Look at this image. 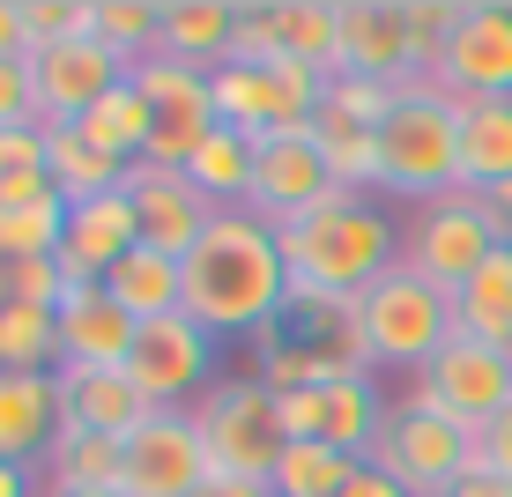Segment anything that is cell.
Instances as JSON below:
<instances>
[{
	"label": "cell",
	"instance_id": "cell-1",
	"mask_svg": "<svg viewBox=\"0 0 512 497\" xmlns=\"http://www.w3.org/2000/svg\"><path fill=\"white\" fill-rule=\"evenodd\" d=\"M179 268H186V319L208 334H260L290 305L282 238L260 216H245V208H223Z\"/></svg>",
	"mask_w": 512,
	"mask_h": 497
},
{
	"label": "cell",
	"instance_id": "cell-2",
	"mask_svg": "<svg viewBox=\"0 0 512 497\" xmlns=\"http://www.w3.org/2000/svg\"><path fill=\"white\" fill-rule=\"evenodd\" d=\"M275 238H282V260H290V282L327 290V297H364L379 275L401 268L394 216L379 201H364V193H349V186H334L312 216H297Z\"/></svg>",
	"mask_w": 512,
	"mask_h": 497
},
{
	"label": "cell",
	"instance_id": "cell-3",
	"mask_svg": "<svg viewBox=\"0 0 512 497\" xmlns=\"http://www.w3.org/2000/svg\"><path fill=\"white\" fill-rule=\"evenodd\" d=\"M379 156H386L379 193H401L416 208L438 193H461V112H453V97H438L431 82H409L379 127Z\"/></svg>",
	"mask_w": 512,
	"mask_h": 497
},
{
	"label": "cell",
	"instance_id": "cell-4",
	"mask_svg": "<svg viewBox=\"0 0 512 497\" xmlns=\"http://www.w3.org/2000/svg\"><path fill=\"white\" fill-rule=\"evenodd\" d=\"M357 327H364V349H372L379 371H423L453 334H461L453 327V290H438V282L416 275L409 260L357 297Z\"/></svg>",
	"mask_w": 512,
	"mask_h": 497
},
{
	"label": "cell",
	"instance_id": "cell-5",
	"mask_svg": "<svg viewBox=\"0 0 512 497\" xmlns=\"http://www.w3.org/2000/svg\"><path fill=\"white\" fill-rule=\"evenodd\" d=\"M193 423H201V446L216 460V475H253V483H268L275 460L290 453L282 401L268 394L260 371H223V379L193 401Z\"/></svg>",
	"mask_w": 512,
	"mask_h": 497
},
{
	"label": "cell",
	"instance_id": "cell-6",
	"mask_svg": "<svg viewBox=\"0 0 512 497\" xmlns=\"http://www.w3.org/2000/svg\"><path fill=\"white\" fill-rule=\"evenodd\" d=\"M401 401L431 408V416H446V423H461V431L483 438L490 423L505 416V401H512V349H490V342L453 334L423 371H409V394Z\"/></svg>",
	"mask_w": 512,
	"mask_h": 497
},
{
	"label": "cell",
	"instance_id": "cell-7",
	"mask_svg": "<svg viewBox=\"0 0 512 497\" xmlns=\"http://www.w3.org/2000/svg\"><path fill=\"white\" fill-rule=\"evenodd\" d=\"M475 453H483V446H475V431L431 416V408H409V401H394V416H386V431H379V446H372V460L409 497H446L475 468Z\"/></svg>",
	"mask_w": 512,
	"mask_h": 497
},
{
	"label": "cell",
	"instance_id": "cell-8",
	"mask_svg": "<svg viewBox=\"0 0 512 497\" xmlns=\"http://www.w3.org/2000/svg\"><path fill=\"white\" fill-rule=\"evenodd\" d=\"M282 401V431L290 446H334L349 460H372L394 401L379 394V379H320L305 394H275Z\"/></svg>",
	"mask_w": 512,
	"mask_h": 497
},
{
	"label": "cell",
	"instance_id": "cell-9",
	"mask_svg": "<svg viewBox=\"0 0 512 497\" xmlns=\"http://www.w3.org/2000/svg\"><path fill=\"white\" fill-rule=\"evenodd\" d=\"M498 245V223H490L483 193H438L409 216V238H401V260L416 275H431L438 290H461V282L490 260Z\"/></svg>",
	"mask_w": 512,
	"mask_h": 497
},
{
	"label": "cell",
	"instance_id": "cell-10",
	"mask_svg": "<svg viewBox=\"0 0 512 497\" xmlns=\"http://www.w3.org/2000/svg\"><path fill=\"white\" fill-rule=\"evenodd\" d=\"M208 475H216V460H208V446H201L193 408H149V416L134 423L127 475H119L127 497H193Z\"/></svg>",
	"mask_w": 512,
	"mask_h": 497
},
{
	"label": "cell",
	"instance_id": "cell-11",
	"mask_svg": "<svg viewBox=\"0 0 512 497\" xmlns=\"http://www.w3.org/2000/svg\"><path fill=\"white\" fill-rule=\"evenodd\" d=\"M127 379H134V394L149 401V408L201 401V386H216V334L193 327L186 312L149 319L141 342H134V357H127Z\"/></svg>",
	"mask_w": 512,
	"mask_h": 497
},
{
	"label": "cell",
	"instance_id": "cell-12",
	"mask_svg": "<svg viewBox=\"0 0 512 497\" xmlns=\"http://www.w3.org/2000/svg\"><path fill=\"white\" fill-rule=\"evenodd\" d=\"M134 90L149 97V164L179 171L208 134H216V104H208V75L186 60H141L134 67Z\"/></svg>",
	"mask_w": 512,
	"mask_h": 497
},
{
	"label": "cell",
	"instance_id": "cell-13",
	"mask_svg": "<svg viewBox=\"0 0 512 497\" xmlns=\"http://www.w3.org/2000/svg\"><path fill=\"white\" fill-rule=\"evenodd\" d=\"M30 75H38V119H45V127H75V119H90L97 104L134 75V67L119 60L112 45L75 38V45H45V52H30Z\"/></svg>",
	"mask_w": 512,
	"mask_h": 497
},
{
	"label": "cell",
	"instance_id": "cell-14",
	"mask_svg": "<svg viewBox=\"0 0 512 497\" xmlns=\"http://www.w3.org/2000/svg\"><path fill=\"white\" fill-rule=\"evenodd\" d=\"M334 193V171L320 156V141L305 134H268L260 141V164H253V201H245V216H260L268 230H290L297 216H312Z\"/></svg>",
	"mask_w": 512,
	"mask_h": 497
},
{
	"label": "cell",
	"instance_id": "cell-15",
	"mask_svg": "<svg viewBox=\"0 0 512 497\" xmlns=\"http://www.w3.org/2000/svg\"><path fill=\"white\" fill-rule=\"evenodd\" d=\"M431 90L453 97V104L512 97V8H498V0H475V8L461 15V30H453L446 60H438Z\"/></svg>",
	"mask_w": 512,
	"mask_h": 497
},
{
	"label": "cell",
	"instance_id": "cell-16",
	"mask_svg": "<svg viewBox=\"0 0 512 497\" xmlns=\"http://www.w3.org/2000/svg\"><path fill=\"white\" fill-rule=\"evenodd\" d=\"M334 75L394 82V90L423 82L416 38H409V0H342V52H334Z\"/></svg>",
	"mask_w": 512,
	"mask_h": 497
},
{
	"label": "cell",
	"instance_id": "cell-17",
	"mask_svg": "<svg viewBox=\"0 0 512 497\" xmlns=\"http://www.w3.org/2000/svg\"><path fill=\"white\" fill-rule=\"evenodd\" d=\"M127 201H134V223H141V245H156V253L186 260L193 245H201V230L216 223V208L193 193L186 171L171 164H134L127 171Z\"/></svg>",
	"mask_w": 512,
	"mask_h": 497
},
{
	"label": "cell",
	"instance_id": "cell-18",
	"mask_svg": "<svg viewBox=\"0 0 512 497\" xmlns=\"http://www.w3.org/2000/svg\"><path fill=\"white\" fill-rule=\"evenodd\" d=\"M60 364H97V371H127L134 342H141V319L119 305L104 282H75L60 297Z\"/></svg>",
	"mask_w": 512,
	"mask_h": 497
},
{
	"label": "cell",
	"instance_id": "cell-19",
	"mask_svg": "<svg viewBox=\"0 0 512 497\" xmlns=\"http://www.w3.org/2000/svg\"><path fill=\"white\" fill-rule=\"evenodd\" d=\"M141 245V223H134V201L127 186L119 193H97V201H75L67 208V238H60V268L67 282H104Z\"/></svg>",
	"mask_w": 512,
	"mask_h": 497
},
{
	"label": "cell",
	"instance_id": "cell-20",
	"mask_svg": "<svg viewBox=\"0 0 512 497\" xmlns=\"http://www.w3.org/2000/svg\"><path fill=\"white\" fill-rule=\"evenodd\" d=\"M60 431H97V438H134V423L149 416V401L134 394L127 371L97 364H60Z\"/></svg>",
	"mask_w": 512,
	"mask_h": 497
},
{
	"label": "cell",
	"instance_id": "cell-21",
	"mask_svg": "<svg viewBox=\"0 0 512 497\" xmlns=\"http://www.w3.org/2000/svg\"><path fill=\"white\" fill-rule=\"evenodd\" d=\"M60 438V379H30V371H0V460L38 468Z\"/></svg>",
	"mask_w": 512,
	"mask_h": 497
},
{
	"label": "cell",
	"instance_id": "cell-22",
	"mask_svg": "<svg viewBox=\"0 0 512 497\" xmlns=\"http://www.w3.org/2000/svg\"><path fill=\"white\" fill-rule=\"evenodd\" d=\"M461 112V193H490L512 179V97H475Z\"/></svg>",
	"mask_w": 512,
	"mask_h": 497
},
{
	"label": "cell",
	"instance_id": "cell-23",
	"mask_svg": "<svg viewBox=\"0 0 512 497\" xmlns=\"http://www.w3.org/2000/svg\"><path fill=\"white\" fill-rule=\"evenodd\" d=\"M453 327L468 342L512 349V245H490V260L453 290Z\"/></svg>",
	"mask_w": 512,
	"mask_h": 497
},
{
	"label": "cell",
	"instance_id": "cell-24",
	"mask_svg": "<svg viewBox=\"0 0 512 497\" xmlns=\"http://www.w3.org/2000/svg\"><path fill=\"white\" fill-rule=\"evenodd\" d=\"M231 30H238V0H164V60H186L208 75L231 60Z\"/></svg>",
	"mask_w": 512,
	"mask_h": 497
},
{
	"label": "cell",
	"instance_id": "cell-25",
	"mask_svg": "<svg viewBox=\"0 0 512 497\" xmlns=\"http://www.w3.org/2000/svg\"><path fill=\"white\" fill-rule=\"evenodd\" d=\"M253 164H260V141H245V134H231V127H216V134H208L179 171L193 179V193H201V201L223 216V208H245V201H253Z\"/></svg>",
	"mask_w": 512,
	"mask_h": 497
},
{
	"label": "cell",
	"instance_id": "cell-26",
	"mask_svg": "<svg viewBox=\"0 0 512 497\" xmlns=\"http://www.w3.org/2000/svg\"><path fill=\"white\" fill-rule=\"evenodd\" d=\"M104 290L127 305L141 327L149 319H171V312H186V268L171 253H156V245H134L127 260H119L112 275H104Z\"/></svg>",
	"mask_w": 512,
	"mask_h": 497
},
{
	"label": "cell",
	"instance_id": "cell-27",
	"mask_svg": "<svg viewBox=\"0 0 512 497\" xmlns=\"http://www.w3.org/2000/svg\"><path fill=\"white\" fill-rule=\"evenodd\" d=\"M45 171H52V186H60V201L75 208V201H97V193H119L127 186V171L134 164H119V156H104L82 127H52V149H45Z\"/></svg>",
	"mask_w": 512,
	"mask_h": 497
},
{
	"label": "cell",
	"instance_id": "cell-28",
	"mask_svg": "<svg viewBox=\"0 0 512 497\" xmlns=\"http://www.w3.org/2000/svg\"><path fill=\"white\" fill-rule=\"evenodd\" d=\"M38 468H45V490H119V475H127V438L60 431Z\"/></svg>",
	"mask_w": 512,
	"mask_h": 497
},
{
	"label": "cell",
	"instance_id": "cell-29",
	"mask_svg": "<svg viewBox=\"0 0 512 497\" xmlns=\"http://www.w3.org/2000/svg\"><path fill=\"white\" fill-rule=\"evenodd\" d=\"M208 104H216V127H231L245 141L275 134V82H268V67H238V60L208 67Z\"/></svg>",
	"mask_w": 512,
	"mask_h": 497
},
{
	"label": "cell",
	"instance_id": "cell-30",
	"mask_svg": "<svg viewBox=\"0 0 512 497\" xmlns=\"http://www.w3.org/2000/svg\"><path fill=\"white\" fill-rule=\"evenodd\" d=\"M312 141H320L334 186H349V193H364V201H372L379 179H386L379 127H357V119H342V112H327V104H320V119H312Z\"/></svg>",
	"mask_w": 512,
	"mask_h": 497
},
{
	"label": "cell",
	"instance_id": "cell-31",
	"mask_svg": "<svg viewBox=\"0 0 512 497\" xmlns=\"http://www.w3.org/2000/svg\"><path fill=\"white\" fill-rule=\"evenodd\" d=\"M75 127L90 134L104 156H119V164H149V97L134 90V75L119 82V90L104 97L90 119H75Z\"/></svg>",
	"mask_w": 512,
	"mask_h": 497
},
{
	"label": "cell",
	"instance_id": "cell-32",
	"mask_svg": "<svg viewBox=\"0 0 512 497\" xmlns=\"http://www.w3.org/2000/svg\"><path fill=\"white\" fill-rule=\"evenodd\" d=\"M282 15V60H305L334 75V52H342V0H275Z\"/></svg>",
	"mask_w": 512,
	"mask_h": 497
},
{
	"label": "cell",
	"instance_id": "cell-33",
	"mask_svg": "<svg viewBox=\"0 0 512 497\" xmlns=\"http://www.w3.org/2000/svg\"><path fill=\"white\" fill-rule=\"evenodd\" d=\"M0 371L52 379V371H60V319L38 312V305H8L0 312Z\"/></svg>",
	"mask_w": 512,
	"mask_h": 497
},
{
	"label": "cell",
	"instance_id": "cell-34",
	"mask_svg": "<svg viewBox=\"0 0 512 497\" xmlns=\"http://www.w3.org/2000/svg\"><path fill=\"white\" fill-rule=\"evenodd\" d=\"M97 45H112L127 67L164 52V0H97Z\"/></svg>",
	"mask_w": 512,
	"mask_h": 497
},
{
	"label": "cell",
	"instance_id": "cell-35",
	"mask_svg": "<svg viewBox=\"0 0 512 497\" xmlns=\"http://www.w3.org/2000/svg\"><path fill=\"white\" fill-rule=\"evenodd\" d=\"M357 468H364V460H349V453H334V446H290V453L275 460L268 490L275 497H342Z\"/></svg>",
	"mask_w": 512,
	"mask_h": 497
},
{
	"label": "cell",
	"instance_id": "cell-36",
	"mask_svg": "<svg viewBox=\"0 0 512 497\" xmlns=\"http://www.w3.org/2000/svg\"><path fill=\"white\" fill-rule=\"evenodd\" d=\"M60 238H67V201L0 208V260H60Z\"/></svg>",
	"mask_w": 512,
	"mask_h": 497
},
{
	"label": "cell",
	"instance_id": "cell-37",
	"mask_svg": "<svg viewBox=\"0 0 512 497\" xmlns=\"http://www.w3.org/2000/svg\"><path fill=\"white\" fill-rule=\"evenodd\" d=\"M23 15H30V52L97 38V0H23Z\"/></svg>",
	"mask_w": 512,
	"mask_h": 497
},
{
	"label": "cell",
	"instance_id": "cell-38",
	"mask_svg": "<svg viewBox=\"0 0 512 497\" xmlns=\"http://www.w3.org/2000/svg\"><path fill=\"white\" fill-rule=\"evenodd\" d=\"M231 60L238 67H275L282 60V15H275V0H238Z\"/></svg>",
	"mask_w": 512,
	"mask_h": 497
},
{
	"label": "cell",
	"instance_id": "cell-39",
	"mask_svg": "<svg viewBox=\"0 0 512 497\" xmlns=\"http://www.w3.org/2000/svg\"><path fill=\"white\" fill-rule=\"evenodd\" d=\"M461 0H409V38H416V67H423V82L438 75V60H446V45H453V30H461Z\"/></svg>",
	"mask_w": 512,
	"mask_h": 497
},
{
	"label": "cell",
	"instance_id": "cell-40",
	"mask_svg": "<svg viewBox=\"0 0 512 497\" xmlns=\"http://www.w3.org/2000/svg\"><path fill=\"white\" fill-rule=\"evenodd\" d=\"M401 104L394 82H364V75H334L327 82V112H342V119H357V127H386V112Z\"/></svg>",
	"mask_w": 512,
	"mask_h": 497
},
{
	"label": "cell",
	"instance_id": "cell-41",
	"mask_svg": "<svg viewBox=\"0 0 512 497\" xmlns=\"http://www.w3.org/2000/svg\"><path fill=\"white\" fill-rule=\"evenodd\" d=\"M45 149H52L45 119H30V127H0V179H15V171H45Z\"/></svg>",
	"mask_w": 512,
	"mask_h": 497
},
{
	"label": "cell",
	"instance_id": "cell-42",
	"mask_svg": "<svg viewBox=\"0 0 512 497\" xmlns=\"http://www.w3.org/2000/svg\"><path fill=\"white\" fill-rule=\"evenodd\" d=\"M38 119V75L30 60H0V127H30Z\"/></svg>",
	"mask_w": 512,
	"mask_h": 497
},
{
	"label": "cell",
	"instance_id": "cell-43",
	"mask_svg": "<svg viewBox=\"0 0 512 497\" xmlns=\"http://www.w3.org/2000/svg\"><path fill=\"white\" fill-rule=\"evenodd\" d=\"M45 201H60L52 171H15V179H0V208H45Z\"/></svg>",
	"mask_w": 512,
	"mask_h": 497
},
{
	"label": "cell",
	"instance_id": "cell-44",
	"mask_svg": "<svg viewBox=\"0 0 512 497\" xmlns=\"http://www.w3.org/2000/svg\"><path fill=\"white\" fill-rule=\"evenodd\" d=\"M0 60H30V15H23V0H0Z\"/></svg>",
	"mask_w": 512,
	"mask_h": 497
},
{
	"label": "cell",
	"instance_id": "cell-45",
	"mask_svg": "<svg viewBox=\"0 0 512 497\" xmlns=\"http://www.w3.org/2000/svg\"><path fill=\"white\" fill-rule=\"evenodd\" d=\"M475 446H483V460H490V468H498V475H505V483H512V401H505V416H498V423H490V431H483V438H475Z\"/></svg>",
	"mask_w": 512,
	"mask_h": 497
},
{
	"label": "cell",
	"instance_id": "cell-46",
	"mask_svg": "<svg viewBox=\"0 0 512 497\" xmlns=\"http://www.w3.org/2000/svg\"><path fill=\"white\" fill-rule=\"evenodd\" d=\"M446 497H512V483H505L498 468H490L483 453H475V468H468V475H461V483H453Z\"/></svg>",
	"mask_w": 512,
	"mask_h": 497
},
{
	"label": "cell",
	"instance_id": "cell-47",
	"mask_svg": "<svg viewBox=\"0 0 512 497\" xmlns=\"http://www.w3.org/2000/svg\"><path fill=\"white\" fill-rule=\"evenodd\" d=\"M342 497H409V490H401V483H394V475H386V468H379V460H364V468H357V475H349V490H342Z\"/></svg>",
	"mask_w": 512,
	"mask_h": 497
},
{
	"label": "cell",
	"instance_id": "cell-48",
	"mask_svg": "<svg viewBox=\"0 0 512 497\" xmlns=\"http://www.w3.org/2000/svg\"><path fill=\"white\" fill-rule=\"evenodd\" d=\"M193 497H275L268 483H253V475H208Z\"/></svg>",
	"mask_w": 512,
	"mask_h": 497
},
{
	"label": "cell",
	"instance_id": "cell-49",
	"mask_svg": "<svg viewBox=\"0 0 512 497\" xmlns=\"http://www.w3.org/2000/svg\"><path fill=\"white\" fill-rule=\"evenodd\" d=\"M0 497H38V490H30V468H23V460H0Z\"/></svg>",
	"mask_w": 512,
	"mask_h": 497
},
{
	"label": "cell",
	"instance_id": "cell-50",
	"mask_svg": "<svg viewBox=\"0 0 512 497\" xmlns=\"http://www.w3.org/2000/svg\"><path fill=\"white\" fill-rule=\"evenodd\" d=\"M15 305V260H0V312Z\"/></svg>",
	"mask_w": 512,
	"mask_h": 497
},
{
	"label": "cell",
	"instance_id": "cell-51",
	"mask_svg": "<svg viewBox=\"0 0 512 497\" xmlns=\"http://www.w3.org/2000/svg\"><path fill=\"white\" fill-rule=\"evenodd\" d=\"M45 497H127V490H45Z\"/></svg>",
	"mask_w": 512,
	"mask_h": 497
}]
</instances>
